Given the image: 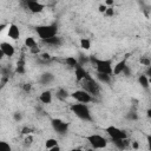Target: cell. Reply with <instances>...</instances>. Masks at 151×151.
Instances as JSON below:
<instances>
[{
  "label": "cell",
  "instance_id": "14",
  "mask_svg": "<svg viewBox=\"0 0 151 151\" xmlns=\"http://www.w3.org/2000/svg\"><path fill=\"white\" fill-rule=\"evenodd\" d=\"M40 100H42V103H44V104H50V103L52 102V94H51V92H50V91L43 92V93L40 94Z\"/></svg>",
  "mask_w": 151,
  "mask_h": 151
},
{
  "label": "cell",
  "instance_id": "28",
  "mask_svg": "<svg viewBox=\"0 0 151 151\" xmlns=\"http://www.w3.org/2000/svg\"><path fill=\"white\" fill-rule=\"evenodd\" d=\"M31 132H32V130H31L30 127H24V129H23V134H25V135L31 134Z\"/></svg>",
  "mask_w": 151,
  "mask_h": 151
},
{
  "label": "cell",
  "instance_id": "38",
  "mask_svg": "<svg viewBox=\"0 0 151 151\" xmlns=\"http://www.w3.org/2000/svg\"><path fill=\"white\" fill-rule=\"evenodd\" d=\"M106 4L107 5H112L113 4V0H106Z\"/></svg>",
  "mask_w": 151,
  "mask_h": 151
},
{
  "label": "cell",
  "instance_id": "8",
  "mask_svg": "<svg viewBox=\"0 0 151 151\" xmlns=\"http://www.w3.org/2000/svg\"><path fill=\"white\" fill-rule=\"evenodd\" d=\"M52 123V126L54 129V131H57L59 135H65L67 132V129H69V124L63 122L62 119H58V118H53L51 121Z\"/></svg>",
  "mask_w": 151,
  "mask_h": 151
},
{
  "label": "cell",
  "instance_id": "40",
  "mask_svg": "<svg viewBox=\"0 0 151 151\" xmlns=\"http://www.w3.org/2000/svg\"><path fill=\"white\" fill-rule=\"evenodd\" d=\"M28 1H38V0H27V3H28Z\"/></svg>",
  "mask_w": 151,
  "mask_h": 151
},
{
  "label": "cell",
  "instance_id": "6",
  "mask_svg": "<svg viewBox=\"0 0 151 151\" xmlns=\"http://www.w3.org/2000/svg\"><path fill=\"white\" fill-rule=\"evenodd\" d=\"M83 82V87L85 91H87L90 94H98L99 93V85L94 82L92 78H86Z\"/></svg>",
  "mask_w": 151,
  "mask_h": 151
},
{
  "label": "cell",
  "instance_id": "23",
  "mask_svg": "<svg viewBox=\"0 0 151 151\" xmlns=\"http://www.w3.org/2000/svg\"><path fill=\"white\" fill-rule=\"evenodd\" d=\"M17 72L18 73H24V60H19L17 64Z\"/></svg>",
  "mask_w": 151,
  "mask_h": 151
},
{
  "label": "cell",
  "instance_id": "27",
  "mask_svg": "<svg viewBox=\"0 0 151 151\" xmlns=\"http://www.w3.org/2000/svg\"><path fill=\"white\" fill-rule=\"evenodd\" d=\"M130 119H137V115H136V113L135 112H130V115L127 116Z\"/></svg>",
  "mask_w": 151,
  "mask_h": 151
},
{
  "label": "cell",
  "instance_id": "29",
  "mask_svg": "<svg viewBox=\"0 0 151 151\" xmlns=\"http://www.w3.org/2000/svg\"><path fill=\"white\" fill-rule=\"evenodd\" d=\"M105 14L109 15V17H110V15H113V10H112V8H107L106 12H105Z\"/></svg>",
  "mask_w": 151,
  "mask_h": 151
},
{
  "label": "cell",
  "instance_id": "5",
  "mask_svg": "<svg viewBox=\"0 0 151 151\" xmlns=\"http://www.w3.org/2000/svg\"><path fill=\"white\" fill-rule=\"evenodd\" d=\"M105 131L107 132V135L113 139H126L127 135L125 134V131H122L121 129L116 127V126H107L105 129Z\"/></svg>",
  "mask_w": 151,
  "mask_h": 151
},
{
  "label": "cell",
  "instance_id": "25",
  "mask_svg": "<svg viewBox=\"0 0 151 151\" xmlns=\"http://www.w3.org/2000/svg\"><path fill=\"white\" fill-rule=\"evenodd\" d=\"M141 63H142L143 65L150 66V60H149V59H146V58H142V59H141Z\"/></svg>",
  "mask_w": 151,
  "mask_h": 151
},
{
  "label": "cell",
  "instance_id": "19",
  "mask_svg": "<svg viewBox=\"0 0 151 151\" xmlns=\"http://www.w3.org/2000/svg\"><path fill=\"white\" fill-rule=\"evenodd\" d=\"M97 77H98V79H99L100 82H103V83H109V82H110V74H107V73L98 72Z\"/></svg>",
  "mask_w": 151,
  "mask_h": 151
},
{
  "label": "cell",
  "instance_id": "37",
  "mask_svg": "<svg viewBox=\"0 0 151 151\" xmlns=\"http://www.w3.org/2000/svg\"><path fill=\"white\" fill-rule=\"evenodd\" d=\"M146 113H148V117H149V118H150V119H151V109H149V110H148V112H146Z\"/></svg>",
  "mask_w": 151,
  "mask_h": 151
},
{
  "label": "cell",
  "instance_id": "10",
  "mask_svg": "<svg viewBox=\"0 0 151 151\" xmlns=\"http://www.w3.org/2000/svg\"><path fill=\"white\" fill-rule=\"evenodd\" d=\"M27 7H28V10L32 13H40V12H43L45 6L43 4H39L38 1H28L27 3Z\"/></svg>",
  "mask_w": 151,
  "mask_h": 151
},
{
  "label": "cell",
  "instance_id": "20",
  "mask_svg": "<svg viewBox=\"0 0 151 151\" xmlns=\"http://www.w3.org/2000/svg\"><path fill=\"white\" fill-rule=\"evenodd\" d=\"M58 145V142H57L54 138H50V139H47L46 141V143H45V146H46V149H52V148H54V146H57Z\"/></svg>",
  "mask_w": 151,
  "mask_h": 151
},
{
  "label": "cell",
  "instance_id": "22",
  "mask_svg": "<svg viewBox=\"0 0 151 151\" xmlns=\"http://www.w3.org/2000/svg\"><path fill=\"white\" fill-rule=\"evenodd\" d=\"M52 79H53V77H52L51 73H45V74H43V77H42V82H43L44 84L50 83Z\"/></svg>",
  "mask_w": 151,
  "mask_h": 151
},
{
  "label": "cell",
  "instance_id": "3",
  "mask_svg": "<svg viewBox=\"0 0 151 151\" xmlns=\"http://www.w3.org/2000/svg\"><path fill=\"white\" fill-rule=\"evenodd\" d=\"M90 60L96 64L97 66V70L98 72H102V73H107V74H111L113 69L111 66V60H100V59H97V58H93V57H91Z\"/></svg>",
  "mask_w": 151,
  "mask_h": 151
},
{
  "label": "cell",
  "instance_id": "26",
  "mask_svg": "<svg viewBox=\"0 0 151 151\" xmlns=\"http://www.w3.org/2000/svg\"><path fill=\"white\" fill-rule=\"evenodd\" d=\"M106 10H107V7H106L105 5H100V6H99V12H100V13H105Z\"/></svg>",
  "mask_w": 151,
  "mask_h": 151
},
{
  "label": "cell",
  "instance_id": "39",
  "mask_svg": "<svg viewBox=\"0 0 151 151\" xmlns=\"http://www.w3.org/2000/svg\"><path fill=\"white\" fill-rule=\"evenodd\" d=\"M134 148H135V149H137V148H138V144H137V143H135V144H134Z\"/></svg>",
  "mask_w": 151,
  "mask_h": 151
},
{
  "label": "cell",
  "instance_id": "33",
  "mask_svg": "<svg viewBox=\"0 0 151 151\" xmlns=\"http://www.w3.org/2000/svg\"><path fill=\"white\" fill-rule=\"evenodd\" d=\"M123 73H124L125 76H129V74H130V71H129V69H127V66H125V69H124V71H123Z\"/></svg>",
  "mask_w": 151,
  "mask_h": 151
},
{
  "label": "cell",
  "instance_id": "1",
  "mask_svg": "<svg viewBox=\"0 0 151 151\" xmlns=\"http://www.w3.org/2000/svg\"><path fill=\"white\" fill-rule=\"evenodd\" d=\"M71 111L77 117H79L80 119H84V121H91L92 119L91 118V112H90V110H89V107L85 103L71 105Z\"/></svg>",
  "mask_w": 151,
  "mask_h": 151
},
{
  "label": "cell",
  "instance_id": "17",
  "mask_svg": "<svg viewBox=\"0 0 151 151\" xmlns=\"http://www.w3.org/2000/svg\"><path fill=\"white\" fill-rule=\"evenodd\" d=\"M66 64L69 65V66H71V67H77L78 65H79V62L76 59V58H73V57H69V58H66Z\"/></svg>",
  "mask_w": 151,
  "mask_h": 151
},
{
  "label": "cell",
  "instance_id": "21",
  "mask_svg": "<svg viewBox=\"0 0 151 151\" xmlns=\"http://www.w3.org/2000/svg\"><path fill=\"white\" fill-rule=\"evenodd\" d=\"M80 46H82V48H84V50H90V47H91L90 40L86 39V38H82V39H80Z\"/></svg>",
  "mask_w": 151,
  "mask_h": 151
},
{
  "label": "cell",
  "instance_id": "32",
  "mask_svg": "<svg viewBox=\"0 0 151 151\" xmlns=\"http://www.w3.org/2000/svg\"><path fill=\"white\" fill-rule=\"evenodd\" d=\"M24 90L25 91H30L31 90V84H25L24 85Z\"/></svg>",
  "mask_w": 151,
  "mask_h": 151
},
{
  "label": "cell",
  "instance_id": "2",
  "mask_svg": "<svg viewBox=\"0 0 151 151\" xmlns=\"http://www.w3.org/2000/svg\"><path fill=\"white\" fill-rule=\"evenodd\" d=\"M38 35H39L43 40L48 39V38H52L54 35H57V31H58V27H57L55 24L52 25H45V26H38L35 28Z\"/></svg>",
  "mask_w": 151,
  "mask_h": 151
},
{
  "label": "cell",
  "instance_id": "4",
  "mask_svg": "<svg viewBox=\"0 0 151 151\" xmlns=\"http://www.w3.org/2000/svg\"><path fill=\"white\" fill-rule=\"evenodd\" d=\"M86 141L92 145V148L94 149H104L106 145H107V141L99 136V135H91V136H87L86 137Z\"/></svg>",
  "mask_w": 151,
  "mask_h": 151
},
{
  "label": "cell",
  "instance_id": "7",
  "mask_svg": "<svg viewBox=\"0 0 151 151\" xmlns=\"http://www.w3.org/2000/svg\"><path fill=\"white\" fill-rule=\"evenodd\" d=\"M71 96H72V98H74L76 100H78L79 103H85V104H87V103H90V102L92 100L91 94H90L87 91H85V90H78V91L73 92Z\"/></svg>",
  "mask_w": 151,
  "mask_h": 151
},
{
  "label": "cell",
  "instance_id": "24",
  "mask_svg": "<svg viewBox=\"0 0 151 151\" xmlns=\"http://www.w3.org/2000/svg\"><path fill=\"white\" fill-rule=\"evenodd\" d=\"M0 146L5 148V149L7 150V151H10V150H11V146H10V145H8V144H7L6 142H0Z\"/></svg>",
  "mask_w": 151,
  "mask_h": 151
},
{
  "label": "cell",
  "instance_id": "41",
  "mask_svg": "<svg viewBox=\"0 0 151 151\" xmlns=\"http://www.w3.org/2000/svg\"><path fill=\"white\" fill-rule=\"evenodd\" d=\"M149 83H150V84H151V78H149Z\"/></svg>",
  "mask_w": 151,
  "mask_h": 151
},
{
  "label": "cell",
  "instance_id": "18",
  "mask_svg": "<svg viewBox=\"0 0 151 151\" xmlns=\"http://www.w3.org/2000/svg\"><path fill=\"white\" fill-rule=\"evenodd\" d=\"M25 45L27 47H30V48H33V47L37 46V42L34 40L33 37H28V38H26V39H25Z\"/></svg>",
  "mask_w": 151,
  "mask_h": 151
},
{
  "label": "cell",
  "instance_id": "34",
  "mask_svg": "<svg viewBox=\"0 0 151 151\" xmlns=\"http://www.w3.org/2000/svg\"><path fill=\"white\" fill-rule=\"evenodd\" d=\"M146 74L149 76V78H151V66H149V69L146 70Z\"/></svg>",
  "mask_w": 151,
  "mask_h": 151
},
{
  "label": "cell",
  "instance_id": "30",
  "mask_svg": "<svg viewBox=\"0 0 151 151\" xmlns=\"http://www.w3.org/2000/svg\"><path fill=\"white\" fill-rule=\"evenodd\" d=\"M66 96H67L66 92H64V91H60V92H59V97H60V98H65Z\"/></svg>",
  "mask_w": 151,
  "mask_h": 151
},
{
  "label": "cell",
  "instance_id": "31",
  "mask_svg": "<svg viewBox=\"0 0 151 151\" xmlns=\"http://www.w3.org/2000/svg\"><path fill=\"white\" fill-rule=\"evenodd\" d=\"M14 118H15V121H20L21 119V115H20V113H15Z\"/></svg>",
  "mask_w": 151,
  "mask_h": 151
},
{
  "label": "cell",
  "instance_id": "9",
  "mask_svg": "<svg viewBox=\"0 0 151 151\" xmlns=\"http://www.w3.org/2000/svg\"><path fill=\"white\" fill-rule=\"evenodd\" d=\"M86 78H91V77L89 76L87 71L79 64L77 67H76V79H77L78 82H82V80H84Z\"/></svg>",
  "mask_w": 151,
  "mask_h": 151
},
{
  "label": "cell",
  "instance_id": "15",
  "mask_svg": "<svg viewBox=\"0 0 151 151\" xmlns=\"http://www.w3.org/2000/svg\"><path fill=\"white\" fill-rule=\"evenodd\" d=\"M44 42H45V43H47V44H50V45H55V46L62 44L60 38H58L57 35H54V37H52V38H48V39H45Z\"/></svg>",
  "mask_w": 151,
  "mask_h": 151
},
{
  "label": "cell",
  "instance_id": "11",
  "mask_svg": "<svg viewBox=\"0 0 151 151\" xmlns=\"http://www.w3.org/2000/svg\"><path fill=\"white\" fill-rule=\"evenodd\" d=\"M0 50H1V52L7 57H12L14 54V52H15L13 45H11L10 43H1V45H0Z\"/></svg>",
  "mask_w": 151,
  "mask_h": 151
},
{
  "label": "cell",
  "instance_id": "12",
  "mask_svg": "<svg viewBox=\"0 0 151 151\" xmlns=\"http://www.w3.org/2000/svg\"><path fill=\"white\" fill-rule=\"evenodd\" d=\"M19 35H20V32H19L18 26L14 25V24H11L8 26V37L12 38L13 40H17L18 38H19Z\"/></svg>",
  "mask_w": 151,
  "mask_h": 151
},
{
  "label": "cell",
  "instance_id": "16",
  "mask_svg": "<svg viewBox=\"0 0 151 151\" xmlns=\"http://www.w3.org/2000/svg\"><path fill=\"white\" fill-rule=\"evenodd\" d=\"M138 82H139V84L142 85V87H144V89H148L149 85H150V83H149V78L146 77V76H139Z\"/></svg>",
  "mask_w": 151,
  "mask_h": 151
},
{
  "label": "cell",
  "instance_id": "35",
  "mask_svg": "<svg viewBox=\"0 0 151 151\" xmlns=\"http://www.w3.org/2000/svg\"><path fill=\"white\" fill-rule=\"evenodd\" d=\"M42 57H43V59H50V54H46V53H44Z\"/></svg>",
  "mask_w": 151,
  "mask_h": 151
},
{
  "label": "cell",
  "instance_id": "36",
  "mask_svg": "<svg viewBox=\"0 0 151 151\" xmlns=\"http://www.w3.org/2000/svg\"><path fill=\"white\" fill-rule=\"evenodd\" d=\"M148 142H149V148L151 149V136H148Z\"/></svg>",
  "mask_w": 151,
  "mask_h": 151
},
{
  "label": "cell",
  "instance_id": "13",
  "mask_svg": "<svg viewBox=\"0 0 151 151\" xmlns=\"http://www.w3.org/2000/svg\"><path fill=\"white\" fill-rule=\"evenodd\" d=\"M125 66H126V59H123L122 62H119L115 67H113V71H112V73L115 74V76H118V74H121V73H123V71H124V69H125Z\"/></svg>",
  "mask_w": 151,
  "mask_h": 151
}]
</instances>
